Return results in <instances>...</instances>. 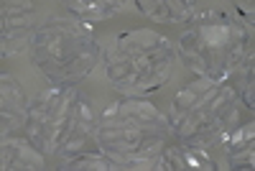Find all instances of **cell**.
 <instances>
[{
  "instance_id": "1",
  "label": "cell",
  "mask_w": 255,
  "mask_h": 171,
  "mask_svg": "<svg viewBox=\"0 0 255 171\" xmlns=\"http://www.w3.org/2000/svg\"><path fill=\"white\" fill-rule=\"evenodd\" d=\"M174 49L171 44L151 31L123 33L113 49L105 54V74L120 92L143 95L158 90L171 77Z\"/></svg>"
},
{
  "instance_id": "2",
  "label": "cell",
  "mask_w": 255,
  "mask_h": 171,
  "mask_svg": "<svg viewBox=\"0 0 255 171\" xmlns=\"http://www.w3.org/2000/svg\"><path fill=\"white\" fill-rule=\"evenodd\" d=\"M90 23L51 18L33 33V61L54 84L72 87L77 79L90 74L97 64L100 46L90 36Z\"/></svg>"
},
{
  "instance_id": "3",
  "label": "cell",
  "mask_w": 255,
  "mask_h": 171,
  "mask_svg": "<svg viewBox=\"0 0 255 171\" xmlns=\"http://www.w3.org/2000/svg\"><path fill=\"white\" fill-rule=\"evenodd\" d=\"M64 84H51L49 90H41L33 100H28V113H26V136L28 141L44 151L46 148V138H49V128L51 120L59 110V102L64 95Z\"/></svg>"
},
{
  "instance_id": "4",
  "label": "cell",
  "mask_w": 255,
  "mask_h": 171,
  "mask_svg": "<svg viewBox=\"0 0 255 171\" xmlns=\"http://www.w3.org/2000/svg\"><path fill=\"white\" fill-rule=\"evenodd\" d=\"M102 120H133L140 125H151V128H163L168 131V120L153 108L151 102H143L140 97H128L113 108H105Z\"/></svg>"
},
{
  "instance_id": "5",
  "label": "cell",
  "mask_w": 255,
  "mask_h": 171,
  "mask_svg": "<svg viewBox=\"0 0 255 171\" xmlns=\"http://www.w3.org/2000/svg\"><path fill=\"white\" fill-rule=\"evenodd\" d=\"M3 169H41L44 166V156L31 141L20 138H3V159H0Z\"/></svg>"
},
{
  "instance_id": "6",
  "label": "cell",
  "mask_w": 255,
  "mask_h": 171,
  "mask_svg": "<svg viewBox=\"0 0 255 171\" xmlns=\"http://www.w3.org/2000/svg\"><path fill=\"white\" fill-rule=\"evenodd\" d=\"M145 15L153 20H171V23H189L199 3H181V0H161V3H138Z\"/></svg>"
},
{
  "instance_id": "7",
  "label": "cell",
  "mask_w": 255,
  "mask_h": 171,
  "mask_svg": "<svg viewBox=\"0 0 255 171\" xmlns=\"http://www.w3.org/2000/svg\"><path fill=\"white\" fill-rule=\"evenodd\" d=\"M179 54L184 59V64L194 72L197 77H209V54L204 49V44L199 41V36L194 31H186L179 41Z\"/></svg>"
},
{
  "instance_id": "8",
  "label": "cell",
  "mask_w": 255,
  "mask_h": 171,
  "mask_svg": "<svg viewBox=\"0 0 255 171\" xmlns=\"http://www.w3.org/2000/svg\"><path fill=\"white\" fill-rule=\"evenodd\" d=\"M67 5H69L72 13L82 15L87 23L92 18H108V15H113L123 8V3H108V0H97V3H67Z\"/></svg>"
},
{
  "instance_id": "9",
  "label": "cell",
  "mask_w": 255,
  "mask_h": 171,
  "mask_svg": "<svg viewBox=\"0 0 255 171\" xmlns=\"http://www.w3.org/2000/svg\"><path fill=\"white\" fill-rule=\"evenodd\" d=\"M3 82V108L5 110H20V113H28V100L23 97V90L15 77L10 74H3L0 77Z\"/></svg>"
},
{
  "instance_id": "10",
  "label": "cell",
  "mask_w": 255,
  "mask_h": 171,
  "mask_svg": "<svg viewBox=\"0 0 255 171\" xmlns=\"http://www.w3.org/2000/svg\"><path fill=\"white\" fill-rule=\"evenodd\" d=\"M33 3H3V18H15V15H31Z\"/></svg>"
},
{
  "instance_id": "11",
  "label": "cell",
  "mask_w": 255,
  "mask_h": 171,
  "mask_svg": "<svg viewBox=\"0 0 255 171\" xmlns=\"http://www.w3.org/2000/svg\"><path fill=\"white\" fill-rule=\"evenodd\" d=\"M235 5H238V8H240V10L248 15V18H250V23H253V3H235Z\"/></svg>"
}]
</instances>
